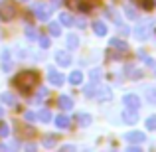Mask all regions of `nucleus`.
Returning <instances> with one entry per match:
<instances>
[{"label":"nucleus","mask_w":156,"mask_h":152,"mask_svg":"<svg viewBox=\"0 0 156 152\" xmlns=\"http://www.w3.org/2000/svg\"><path fill=\"white\" fill-rule=\"evenodd\" d=\"M40 83V75L36 71H22L14 77V85L20 89L22 93H28Z\"/></svg>","instance_id":"nucleus-1"},{"label":"nucleus","mask_w":156,"mask_h":152,"mask_svg":"<svg viewBox=\"0 0 156 152\" xmlns=\"http://www.w3.org/2000/svg\"><path fill=\"white\" fill-rule=\"evenodd\" d=\"M152 28H154V22H152L150 18H144V20H140V22H138L136 30H134V36H136L140 42H144V40L150 38V34H152Z\"/></svg>","instance_id":"nucleus-2"},{"label":"nucleus","mask_w":156,"mask_h":152,"mask_svg":"<svg viewBox=\"0 0 156 152\" xmlns=\"http://www.w3.org/2000/svg\"><path fill=\"white\" fill-rule=\"evenodd\" d=\"M34 14H36V18H38V20L48 22V20H50V14H51V8L48 6V4L38 2V4H34Z\"/></svg>","instance_id":"nucleus-3"},{"label":"nucleus","mask_w":156,"mask_h":152,"mask_svg":"<svg viewBox=\"0 0 156 152\" xmlns=\"http://www.w3.org/2000/svg\"><path fill=\"white\" fill-rule=\"evenodd\" d=\"M122 105H126V109L138 111V109H140V99H138V95H133V93H129V95L122 97Z\"/></svg>","instance_id":"nucleus-4"},{"label":"nucleus","mask_w":156,"mask_h":152,"mask_svg":"<svg viewBox=\"0 0 156 152\" xmlns=\"http://www.w3.org/2000/svg\"><path fill=\"white\" fill-rule=\"evenodd\" d=\"M48 79H50V83L55 85V87H61V85H63V81H65L63 75H61L57 69H53V67L48 69Z\"/></svg>","instance_id":"nucleus-5"},{"label":"nucleus","mask_w":156,"mask_h":152,"mask_svg":"<svg viewBox=\"0 0 156 152\" xmlns=\"http://www.w3.org/2000/svg\"><path fill=\"white\" fill-rule=\"evenodd\" d=\"M122 122H129V125H134V122H138V111L134 109H125L121 115Z\"/></svg>","instance_id":"nucleus-6"},{"label":"nucleus","mask_w":156,"mask_h":152,"mask_svg":"<svg viewBox=\"0 0 156 152\" xmlns=\"http://www.w3.org/2000/svg\"><path fill=\"white\" fill-rule=\"evenodd\" d=\"M16 16V8L12 6V4H2V8H0V18L2 20H12Z\"/></svg>","instance_id":"nucleus-7"},{"label":"nucleus","mask_w":156,"mask_h":152,"mask_svg":"<svg viewBox=\"0 0 156 152\" xmlns=\"http://www.w3.org/2000/svg\"><path fill=\"white\" fill-rule=\"evenodd\" d=\"M125 138H126V142H136V144H140V142H144V140H146L144 133H138V130L126 133V134H125Z\"/></svg>","instance_id":"nucleus-8"},{"label":"nucleus","mask_w":156,"mask_h":152,"mask_svg":"<svg viewBox=\"0 0 156 152\" xmlns=\"http://www.w3.org/2000/svg\"><path fill=\"white\" fill-rule=\"evenodd\" d=\"M55 61L61 65V67H67V65H71V55H69L67 51H57L55 53Z\"/></svg>","instance_id":"nucleus-9"},{"label":"nucleus","mask_w":156,"mask_h":152,"mask_svg":"<svg viewBox=\"0 0 156 152\" xmlns=\"http://www.w3.org/2000/svg\"><path fill=\"white\" fill-rule=\"evenodd\" d=\"M111 95H113V93H111V89L109 87H97V93H95V99L97 101H109L111 99Z\"/></svg>","instance_id":"nucleus-10"},{"label":"nucleus","mask_w":156,"mask_h":152,"mask_svg":"<svg viewBox=\"0 0 156 152\" xmlns=\"http://www.w3.org/2000/svg\"><path fill=\"white\" fill-rule=\"evenodd\" d=\"M69 125H71V118H69L67 115H57L55 117V126L57 129H69Z\"/></svg>","instance_id":"nucleus-11"},{"label":"nucleus","mask_w":156,"mask_h":152,"mask_svg":"<svg viewBox=\"0 0 156 152\" xmlns=\"http://www.w3.org/2000/svg\"><path fill=\"white\" fill-rule=\"evenodd\" d=\"M2 69L4 71H12V61H10V50H2Z\"/></svg>","instance_id":"nucleus-12"},{"label":"nucleus","mask_w":156,"mask_h":152,"mask_svg":"<svg viewBox=\"0 0 156 152\" xmlns=\"http://www.w3.org/2000/svg\"><path fill=\"white\" fill-rule=\"evenodd\" d=\"M57 105H59L63 111H69V109L73 107V101H71V97H67V95H59V99H57Z\"/></svg>","instance_id":"nucleus-13"},{"label":"nucleus","mask_w":156,"mask_h":152,"mask_svg":"<svg viewBox=\"0 0 156 152\" xmlns=\"http://www.w3.org/2000/svg\"><path fill=\"white\" fill-rule=\"evenodd\" d=\"M97 87H99V81H91V83H89L87 87L83 89L85 97H95V93H97Z\"/></svg>","instance_id":"nucleus-14"},{"label":"nucleus","mask_w":156,"mask_h":152,"mask_svg":"<svg viewBox=\"0 0 156 152\" xmlns=\"http://www.w3.org/2000/svg\"><path fill=\"white\" fill-rule=\"evenodd\" d=\"M109 44H111L113 48H117V50H121V51H126V50H129V46H126V42H122L121 38H113V40H111Z\"/></svg>","instance_id":"nucleus-15"},{"label":"nucleus","mask_w":156,"mask_h":152,"mask_svg":"<svg viewBox=\"0 0 156 152\" xmlns=\"http://www.w3.org/2000/svg\"><path fill=\"white\" fill-rule=\"evenodd\" d=\"M93 32H95L97 36H107V26H105L103 22L97 20V22H93Z\"/></svg>","instance_id":"nucleus-16"},{"label":"nucleus","mask_w":156,"mask_h":152,"mask_svg":"<svg viewBox=\"0 0 156 152\" xmlns=\"http://www.w3.org/2000/svg\"><path fill=\"white\" fill-rule=\"evenodd\" d=\"M77 121H79L81 126H89L93 118H91V115H87V113H79V115H77Z\"/></svg>","instance_id":"nucleus-17"},{"label":"nucleus","mask_w":156,"mask_h":152,"mask_svg":"<svg viewBox=\"0 0 156 152\" xmlns=\"http://www.w3.org/2000/svg\"><path fill=\"white\" fill-rule=\"evenodd\" d=\"M36 117H38L42 122H50V121H51V113H50V109H42L40 113H36Z\"/></svg>","instance_id":"nucleus-18"},{"label":"nucleus","mask_w":156,"mask_h":152,"mask_svg":"<svg viewBox=\"0 0 156 152\" xmlns=\"http://www.w3.org/2000/svg\"><path fill=\"white\" fill-rule=\"evenodd\" d=\"M59 24L61 26H73V18L67 14V12H61L59 14Z\"/></svg>","instance_id":"nucleus-19"},{"label":"nucleus","mask_w":156,"mask_h":152,"mask_svg":"<svg viewBox=\"0 0 156 152\" xmlns=\"http://www.w3.org/2000/svg\"><path fill=\"white\" fill-rule=\"evenodd\" d=\"M67 48L69 50H77V48H79V38L73 36V34H69L67 36Z\"/></svg>","instance_id":"nucleus-20"},{"label":"nucleus","mask_w":156,"mask_h":152,"mask_svg":"<svg viewBox=\"0 0 156 152\" xmlns=\"http://www.w3.org/2000/svg\"><path fill=\"white\" fill-rule=\"evenodd\" d=\"M81 81H83V73L81 71H73L71 75H69V83L71 85H79Z\"/></svg>","instance_id":"nucleus-21"},{"label":"nucleus","mask_w":156,"mask_h":152,"mask_svg":"<svg viewBox=\"0 0 156 152\" xmlns=\"http://www.w3.org/2000/svg\"><path fill=\"white\" fill-rule=\"evenodd\" d=\"M0 101L2 103H6V105H16V97L12 95V93H2V95H0Z\"/></svg>","instance_id":"nucleus-22"},{"label":"nucleus","mask_w":156,"mask_h":152,"mask_svg":"<svg viewBox=\"0 0 156 152\" xmlns=\"http://www.w3.org/2000/svg\"><path fill=\"white\" fill-rule=\"evenodd\" d=\"M71 4H75V6L79 8L81 12H89V10H91L89 2H85V0H71Z\"/></svg>","instance_id":"nucleus-23"},{"label":"nucleus","mask_w":156,"mask_h":152,"mask_svg":"<svg viewBox=\"0 0 156 152\" xmlns=\"http://www.w3.org/2000/svg\"><path fill=\"white\" fill-rule=\"evenodd\" d=\"M50 34H51V36H55V38H59V34H61V26H59V22H51V24H50Z\"/></svg>","instance_id":"nucleus-24"},{"label":"nucleus","mask_w":156,"mask_h":152,"mask_svg":"<svg viewBox=\"0 0 156 152\" xmlns=\"http://www.w3.org/2000/svg\"><path fill=\"white\" fill-rule=\"evenodd\" d=\"M101 77H103V71H101L99 67L91 69V73H89V79L91 81H101Z\"/></svg>","instance_id":"nucleus-25"},{"label":"nucleus","mask_w":156,"mask_h":152,"mask_svg":"<svg viewBox=\"0 0 156 152\" xmlns=\"http://www.w3.org/2000/svg\"><path fill=\"white\" fill-rule=\"evenodd\" d=\"M55 140L57 138L53 136V134H48V136L44 138V146H46V148H51V146H55Z\"/></svg>","instance_id":"nucleus-26"},{"label":"nucleus","mask_w":156,"mask_h":152,"mask_svg":"<svg viewBox=\"0 0 156 152\" xmlns=\"http://www.w3.org/2000/svg\"><path fill=\"white\" fill-rule=\"evenodd\" d=\"M146 129H148V130H156V115H152V117L146 118Z\"/></svg>","instance_id":"nucleus-27"},{"label":"nucleus","mask_w":156,"mask_h":152,"mask_svg":"<svg viewBox=\"0 0 156 152\" xmlns=\"http://www.w3.org/2000/svg\"><path fill=\"white\" fill-rule=\"evenodd\" d=\"M24 32H26V38L28 40H36V38H38V34H36V30L32 26H26V30H24Z\"/></svg>","instance_id":"nucleus-28"},{"label":"nucleus","mask_w":156,"mask_h":152,"mask_svg":"<svg viewBox=\"0 0 156 152\" xmlns=\"http://www.w3.org/2000/svg\"><path fill=\"white\" fill-rule=\"evenodd\" d=\"M50 46H51L50 38H48V36H40V48H44V50H48Z\"/></svg>","instance_id":"nucleus-29"},{"label":"nucleus","mask_w":156,"mask_h":152,"mask_svg":"<svg viewBox=\"0 0 156 152\" xmlns=\"http://www.w3.org/2000/svg\"><path fill=\"white\" fill-rule=\"evenodd\" d=\"M146 99H148V103H156V89H146Z\"/></svg>","instance_id":"nucleus-30"},{"label":"nucleus","mask_w":156,"mask_h":152,"mask_svg":"<svg viewBox=\"0 0 156 152\" xmlns=\"http://www.w3.org/2000/svg\"><path fill=\"white\" fill-rule=\"evenodd\" d=\"M125 14H126V18L136 20V12H134V8H133V6H126V8H125Z\"/></svg>","instance_id":"nucleus-31"},{"label":"nucleus","mask_w":156,"mask_h":152,"mask_svg":"<svg viewBox=\"0 0 156 152\" xmlns=\"http://www.w3.org/2000/svg\"><path fill=\"white\" fill-rule=\"evenodd\" d=\"M10 134V129H8L6 122H0V136H8Z\"/></svg>","instance_id":"nucleus-32"},{"label":"nucleus","mask_w":156,"mask_h":152,"mask_svg":"<svg viewBox=\"0 0 156 152\" xmlns=\"http://www.w3.org/2000/svg\"><path fill=\"white\" fill-rule=\"evenodd\" d=\"M24 118H26L28 122H32V121H36L38 117H36V113H32V111H26V115H24Z\"/></svg>","instance_id":"nucleus-33"},{"label":"nucleus","mask_w":156,"mask_h":152,"mask_svg":"<svg viewBox=\"0 0 156 152\" xmlns=\"http://www.w3.org/2000/svg\"><path fill=\"white\" fill-rule=\"evenodd\" d=\"M140 6L146 8V10H150V8L154 6V2H152V0H140Z\"/></svg>","instance_id":"nucleus-34"},{"label":"nucleus","mask_w":156,"mask_h":152,"mask_svg":"<svg viewBox=\"0 0 156 152\" xmlns=\"http://www.w3.org/2000/svg\"><path fill=\"white\" fill-rule=\"evenodd\" d=\"M46 95H48V89H40V93H38V97H36V99L40 101V99H44Z\"/></svg>","instance_id":"nucleus-35"},{"label":"nucleus","mask_w":156,"mask_h":152,"mask_svg":"<svg viewBox=\"0 0 156 152\" xmlns=\"http://www.w3.org/2000/svg\"><path fill=\"white\" fill-rule=\"evenodd\" d=\"M73 24H77V28H85V22H83V20H73Z\"/></svg>","instance_id":"nucleus-36"},{"label":"nucleus","mask_w":156,"mask_h":152,"mask_svg":"<svg viewBox=\"0 0 156 152\" xmlns=\"http://www.w3.org/2000/svg\"><path fill=\"white\" fill-rule=\"evenodd\" d=\"M129 152H140V148L138 146H129Z\"/></svg>","instance_id":"nucleus-37"},{"label":"nucleus","mask_w":156,"mask_h":152,"mask_svg":"<svg viewBox=\"0 0 156 152\" xmlns=\"http://www.w3.org/2000/svg\"><path fill=\"white\" fill-rule=\"evenodd\" d=\"M61 150H65V152H69V150H75V148H73V146H69V144H67V146H61Z\"/></svg>","instance_id":"nucleus-38"},{"label":"nucleus","mask_w":156,"mask_h":152,"mask_svg":"<svg viewBox=\"0 0 156 152\" xmlns=\"http://www.w3.org/2000/svg\"><path fill=\"white\" fill-rule=\"evenodd\" d=\"M8 148V146H4V144H0V152H2V150H6Z\"/></svg>","instance_id":"nucleus-39"},{"label":"nucleus","mask_w":156,"mask_h":152,"mask_svg":"<svg viewBox=\"0 0 156 152\" xmlns=\"http://www.w3.org/2000/svg\"><path fill=\"white\" fill-rule=\"evenodd\" d=\"M51 2H53V4H59V2H61V0H51Z\"/></svg>","instance_id":"nucleus-40"},{"label":"nucleus","mask_w":156,"mask_h":152,"mask_svg":"<svg viewBox=\"0 0 156 152\" xmlns=\"http://www.w3.org/2000/svg\"><path fill=\"white\" fill-rule=\"evenodd\" d=\"M2 115H4V111H2V109H0V117H2Z\"/></svg>","instance_id":"nucleus-41"},{"label":"nucleus","mask_w":156,"mask_h":152,"mask_svg":"<svg viewBox=\"0 0 156 152\" xmlns=\"http://www.w3.org/2000/svg\"><path fill=\"white\" fill-rule=\"evenodd\" d=\"M0 2H2V0H0Z\"/></svg>","instance_id":"nucleus-42"}]
</instances>
